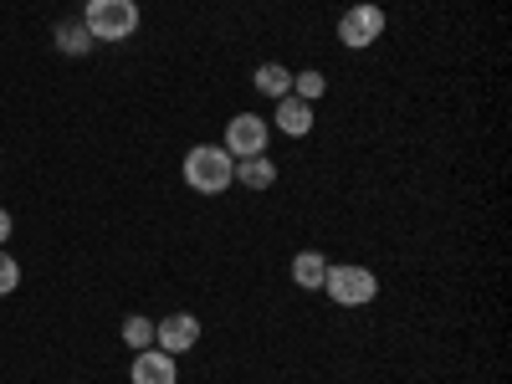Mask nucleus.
Here are the masks:
<instances>
[{"instance_id":"nucleus-1","label":"nucleus","mask_w":512,"mask_h":384,"mask_svg":"<svg viewBox=\"0 0 512 384\" xmlns=\"http://www.w3.org/2000/svg\"><path fill=\"white\" fill-rule=\"evenodd\" d=\"M180 175L195 195H226L236 185V159L221 149V144H195L180 164Z\"/></svg>"},{"instance_id":"nucleus-2","label":"nucleus","mask_w":512,"mask_h":384,"mask_svg":"<svg viewBox=\"0 0 512 384\" xmlns=\"http://www.w3.org/2000/svg\"><path fill=\"white\" fill-rule=\"evenodd\" d=\"M77 21L93 41H128L139 31V0H88Z\"/></svg>"},{"instance_id":"nucleus-3","label":"nucleus","mask_w":512,"mask_h":384,"mask_svg":"<svg viewBox=\"0 0 512 384\" xmlns=\"http://www.w3.org/2000/svg\"><path fill=\"white\" fill-rule=\"evenodd\" d=\"M323 292L333 297L338 308H369L379 297V277L369 267H359V262H328Z\"/></svg>"},{"instance_id":"nucleus-4","label":"nucleus","mask_w":512,"mask_h":384,"mask_svg":"<svg viewBox=\"0 0 512 384\" xmlns=\"http://www.w3.org/2000/svg\"><path fill=\"white\" fill-rule=\"evenodd\" d=\"M384 26H390L384 6H374V0H359V6H349L344 16H338V41H344L349 52H369L374 41L384 36Z\"/></svg>"},{"instance_id":"nucleus-5","label":"nucleus","mask_w":512,"mask_h":384,"mask_svg":"<svg viewBox=\"0 0 512 384\" xmlns=\"http://www.w3.org/2000/svg\"><path fill=\"white\" fill-rule=\"evenodd\" d=\"M267 144H272V123H267L262 113H236V118L226 123V139H221V149H226L231 159L267 154Z\"/></svg>"},{"instance_id":"nucleus-6","label":"nucleus","mask_w":512,"mask_h":384,"mask_svg":"<svg viewBox=\"0 0 512 384\" xmlns=\"http://www.w3.org/2000/svg\"><path fill=\"white\" fill-rule=\"evenodd\" d=\"M200 344V318L195 313H169V318H154V349L164 354H190Z\"/></svg>"},{"instance_id":"nucleus-7","label":"nucleus","mask_w":512,"mask_h":384,"mask_svg":"<svg viewBox=\"0 0 512 384\" xmlns=\"http://www.w3.org/2000/svg\"><path fill=\"white\" fill-rule=\"evenodd\" d=\"M128 379H134V384H180V359L149 344V349L134 354V364H128Z\"/></svg>"},{"instance_id":"nucleus-8","label":"nucleus","mask_w":512,"mask_h":384,"mask_svg":"<svg viewBox=\"0 0 512 384\" xmlns=\"http://www.w3.org/2000/svg\"><path fill=\"white\" fill-rule=\"evenodd\" d=\"M313 123H318V108L313 103H303V98H277V134H287V139H308L313 134Z\"/></svg>"},{"instance_id":"nucleus-9","label":"nucleus","mask_w":512,"mask_h":384,"mask_svg":"<svg viewBox=\"0 0 512 384\" xmlns=\"http://www.w3.org/2000/svg\"><path fill=\"white\" fill-rule=\"evenodd\" d=\"M236 185L241 190H272L277 185V164H272V154H251V159H236Z\"/></svg>"},{"instance_id":"nucleus-10","label":"nucleus","mask_w":512,"mask_h":384,"mask_svg":"<svg viewBox=\"0 0 512 384\" xmlns=\"http://www.w3.org/2000/svg\"><path fill=\"white\" fill-rule=\"evenodd\" d=\"M323 277H328V256L323 251H297L292 256V282L303 292H323Z\"/></svg>"},{"instance_id":"nucleus-11","label":"nucleus","mask_w":512,"mask_h":384,"mask_svg":"<svg viewBox=\"0 0 512 384\" xmlns=\"http://www.w3.org/2000/svg\"><path fill=\"white\" fill-rule=\"evenodd\" d=\"M251 88L256 93H262V98H287L292 93V67H282V62H262V67H256L251 72Z\"/></svg>"},{"instance_id":"nucleus-12","label":"nucleus","mask_w":512,"mask_h":384,"mask_svg":"<svg viewBox=\"0 0 512 384\" xmlns=\"http://www.w3.org/2000/svg\"><path fill=\"white\" fill-rule=\"evenodd\" d=\"M52 41H57V52H67V57H88L93 52V36H88V26H82V21H62Z\"/></svg>"},{"instance_id":"nucleus-13","label":"nucleus","mask_w":512,"mask_h":384,"mask_svg":"<svg viewBox=\"0 0 512 384\" xmlns=\"http://www.w3.org/2000/svg\"><path fill=\"white\" fill-rule=\"evenodd\" d=\"M323 93H328V77L318 72V67H303V72H292V98H303V103H323Z\"/></svg>"},{"instance_id":"nucleus-14","label":"nucleus","mask_w":512,"mask_h":384,"mask_svg":"<svg viewBox=\"0 0 512 384\" xmlns=\"http://www.w3.org/2000/svg\"><path fill=\"white\" fill-rule=\"evenodd\" d=\"M123 344L134 349V354H139V349H149V344H154V318L128 313V318H123Z\"/></svg>"},{"instance_id":"nucleus-15","label":"nucleus","mask_w":512,"mask_h":384,"mask_svg":"<svg viewBox=\"0 0 512 384\" xmlns=\"http://www.w3.org/2000/svg\"><path fill=\"white\" fill-rule=\"evenodd\" d=\"M16 287H21V262H16L6 246H0V297H11Z\"/></svg>"},{"instance_id":"nucleus-16","label":"nucleus","mask_w":512,"mask_h":384,"mask_svg":"<svg viewBox=\"0 0 512 384\" xmlns=\"http://www.w3.org/2000/svg\"><path fill=\"white\" fill-rule=\"evenodd\" d=\"M11 241V210H0V246Z\"/></svg>"}]
</instances>
